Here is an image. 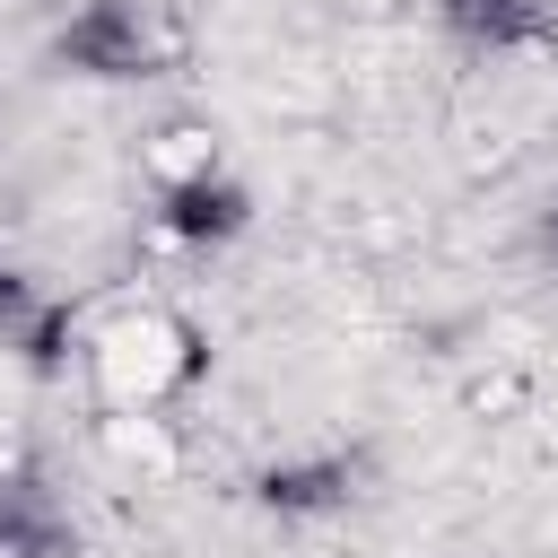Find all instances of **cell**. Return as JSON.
<instances>
[{
	"label": "cell",
	"instance_id": "1",
	"mask_svg": "<svg viewBox=\"0 0 558 558\" xmlns=\"http://www.w3.org/2000/svg\"><path fill=\"white\" fill-rule=\"evenodd\" d=\"M96 366H105V392L113 401H157L174 375H183V331L174 323H122L105 349H96Z\"/></svg>",
	"mask_w": 558,
	"mask_h": 558
}]
</instances>
